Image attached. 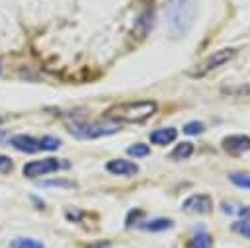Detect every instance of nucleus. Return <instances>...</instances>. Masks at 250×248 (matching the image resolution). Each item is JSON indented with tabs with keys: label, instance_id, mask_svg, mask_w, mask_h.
<instances>
[{
	"label": "nucleus",
	"instance_id": "5",
	"mask_svg": "<svg viewBox=\"0 0 250 248\" xmlns=\"http://www.w3.org/2000/svg\"><path fill=\"white\" fill-rule=\"evenodd\" d=\"M61 168V162L57 158H39V160H31L23 166V176L25 178H39L45 174H53Z\"/></svg>",
	"mask_w": 250,
	"mask_h": 248
},
{
	"label": "nucleus",
	"instance_id": "13",
	"mask_svg": "<svg viewBox=\"0 0 250 248\" xmlns=\"http://www.w3.org/2000/svg\"><path fill=\"white\" fill-rule=\"evenodd\" d=\"M172 225H174V223H172L170 219H154V221L145 223V225H143V228H146V230H150V232H160V230L170 228Z\"/></svg>",
	"mask_w": 250,
	"mask_h": 248
},
{
	"label": "nucleus",
	"instance_id": "6",
	"mask_svg": "<svg viewBox=\"0 0 250 248\" xmlns=\"http://www.w3.org/2000/svg\"><path fill=\"white\" fill-rule=\"evenodd\" d=\"M182 209L186 213H191V215H209L213 209V201L205 193H195V195H189L182 203Z\"/></svg>",
	"mask_w": 250,
	"mask_h": 248
},
{
	"label": "nucleus",
	"instance_id": "23",
	"mask_svg": "<svg viewBox=\"0 0 250 248\" xmlns=\"http://www.w3.org/2000/svg\"><path fill=\"white\" fill-rule=\"evenodd\" d=\"M4 137H6V131H4V129H0V141H2Z\"/></svg>",
	"mask_w": 250,
	"mask_h": 248
},
{
	"label": "nucleus",
	"instance_id": "20",
	"mask_svg": "<svg viewBox=\"0 0 250 248\" xmlns=\"http://www.w3.org/2000/svg\"><path fill=\"white\" fill-rule=\"evenodd\" d=\"M43 187H74V182H68V180H47V182H41Z\"/></svg>",
	"mask_w": 250,
	"mask_h": 248
},
{
	"label": "nucleus",
	"instance_id": "15",
	"mask_svg": "<svg viewBox=\"0 0 250 248\" xmlns=\"http://www.w3.org/2000/svg\"><path fill=\"white\" fill-rule=\"evenodd\" d=\"M191 152H193V145H191V143H180L170 154H172V158H176V160H184V158H188Z\"/></svg>",
	"mask_w": 250,
	"mask_h": 248
},
{
	"label": "nucleus",
	"instance_id": "16",
	"mask_svg": "<svg viewBox=\"0 0 250 248\" xmlns=\"http://www.w3.org/2000/svg\"><path fill=\"white\" fill-rule=\"evenodd\" d=\"M61 146V141L57 137H41L39 139V150H55Z\"/></svg>",
	"mask_w": 250,
	"mask_h": 248
},
{
	"label": "nucleus",
	"instance_id": "21",
	"mask_svg": "<svg viewBox=\"0 0 250 248\" xmlns=\"http://www.w3.org/2000/svg\"><path fill=\"white\" fill-rule=\"evenodd\" d=\"M12 168H14L12 158H10V156H6V154H0V172H2V174H8Z\"/></svg>",
	"mask_w": 250,
	"mask_h": 248
},
{
	"label": "nucleus",
	"instance_id": "3",
	"mask_svg": "<svg viewBox=\"0 0 250 248\" xmlns=\"http://www.w3.org/2000/svg\"><path fill=\"white\" fill-rule=\"evenodd\" d=\"M68 131L78 139H100V137L117 133L119 127L111 125V123H104V121H98V123H70Z\"/></svg>",
	"mask_w": 250,
	"mask_h": 248
},
{
	"label": "nucleus",
	"instance_id": "14",
	"mask_svg": "<svg viewBox=\"0 0 250 248\" xmlns=\"http://www.w3.org/2000/svg\"><path fill=\"white\" fill-rule=\"evenodd\" d=\"M229 180L238 187L250 189V174L248 172H232V174H229Z\"/></svg>",
	"mask_w": 250,
	"mask_h": 248
},
{
	"label": "nucleus",
	"instance_id": "19",
	"mask_svg": "<svg viewBox=\"0 0 250 248\" xmlns=\"http://www.w3.org/2000/svg\"><path fill=\"white\" fill-rule=\"evenodd\" d=\"M201 131H203V123L201 121H191V123L184 125V133L186 135H199Z\"/></svg>",
	"mask_w": 250,
	"mask_h": 248
},
{
	"label": "nucleus",
	"instance_id": "8",
	"mask_svg": "<svg viewBox=\"0 0 250 248\" xmlns=\"http://www.w3.org/2000/svg\"><path fill=\"white\" fill-rule=\"evenodd\" d=\"M105 170L115 174V176H133L139 172V166L127 158H115V160H109L105 164Z\"/></svg>",
	"mask_w": 250,
	"mask_h": 248
},
{
	"label": "nucleus",
	"instance_id": "9",
	"mask_svg": "<svg viewBox=\"0 0 250 248\" xmlns=\"http://www.w3.org/2000/svg\"><path fill=\"white\" fill-rule=\"evenodd\" d=\"M10 145L21 152H37L39 150V139L31 137V135H16L10 139Z\"/></svg>",
	"mask_w": 250,
	"mask_h": 248
},
{
	"label": "nucleus",
	"instance_id": "12",
	"mask_svg": "<svg viewBox=\"0 0 250 248\" xmlns=\"http://www.w3.org/2000/svg\"><path fill=\"white\" fill-rule=\"evenodd\" d=\"M12 248H45L43 242L35 240V238H27V236H18L10 242Z\"/></svg>",
	"mask_w": 250,
	"mask_h": 248
},
{
	"label": "nucleus",
	"instance_id": "2",
	"mask_svg": "<svg viewBox=\"0 0 250 248\" xmlns=\"http://www.w3.org/2000/svg\"><path fill=\"white\" fill-rule=\"evenodd\" d=\"M234 57H236V49H232V47H223V49L211 53L209 57H205L203 61H199L193 68H189V76H191V78L207 76L211 70H215L217 66H221V64L229 62V61H232Z\"/></svg>",
	"mask_w": 250,
	"mask_h": 248
},
{
	"label": "nucleus",
	"instance_id": "7",
	"mask_svg": "<svg viewBox=\"0 0 250 248\" xmlns=\"http://www.w3.org/2000/svg\"><path fill=\"white\" fill-rule=\"evenodd\" d=\"M221 146L227 154L236 156V154H242V152L250 150V137H246V135H229V137L223 139Z\"/></svg>",
	"mask_w": 250,
	"mask_h": 248
},
{
	"label": "nucleus",
	"instance_id": "24",
	"mask_svg": "<svg viewBox=\"0 0 250 248\" xmlns=\"http://www.w3.org/2000/svg\"><path fill=\"white\" fill-rule=\"evenodd\" d=\"M0 123H2V117H0Z\"/></svg>",
	"mask_w": 250,
	"mask_h": 248
},
{
	"label": "nucleus",
	"instance_id": "22",
	"mask_svg": "<svg viewBox=\"0 0 250 248\" xmlns=\"http://www.w3.org/2000/svg\"><path fill=\"white\" fill-rule=\"evenodd\" d=\"M240 217H242V221H250V207H242L240 209Z\"/></svg>",
	"mask_w": 250,
	"mask_h": 248
},
{
	"label": "nucleus",
	"instance_id": "11",
	"mask_svg": "<svg viewBox=\"0 0 250 248\" xmlns=\"http://www.w3.org/2000/svg\"><path fill=\"white\" fill-rule=\"evenodd\" d=\"M213 240L207 232H195L193 238L188 242V248H211Z\"/></svg>",
	"mask_w": 250,
	"mask_h": 248
},
{
	"label": "nucleus",
	"instance_id": "1",
	"mask_svg": "<svg viewBox=\"0 0 250 248\" xmlns=\"http://www.w3.org/2000/svg\"><path fill=\"white\" fill-rule=\"evenodd\" d=\"M158 109L156 102L145 100V102H129V103H117L105 109V117L117 123H143L150 115H154Z\"/></svg>",
	"mask_w": 250,
	"mask_h": 248
},
{
	"label": "nucleus",
	"instance_id": "4",
	"mask_svg": "<svg viewBox=\"0 0 250 248\" xmlns=\"http://www.w3.org/2000/svg\"><path fill=\"white\" fill-rule=\"evenodd\" d=\"M189 2L191 0H174L166 10V21L176 33H184L189 23Z\"/></svg>",
	"mask_w": 250,
	"mask_h": 248
},
{
	"label": "nucleus",
	"instance_id": "10",
	"mask_svg": "<svg viewBox=\"0 0 250 248\" xmlns=\"http://www.w3.org/2000/svg\"><path fill=\"white\" fill-rule=\"evenodd\" d=\"M176 135H178V131L174 127H162V129H156V131L150 133V143H154V145H168V143H172L176 139Z\"/></svg>",
	"mask_w": 250,
	"mask_h": 248
},
{
	"label": "nucleus",
	"instance_id": "18",
	"mask_svg": "<svg viewBox=\"0 0 250 248\" xmlns=\"http://www.w3.org/2000/svg\"><path fill=\"white\" fill-rule=\"evenodd\" d=\"M230 228H232L234 232H238L240 236L250 238V221H234V223L230 225Z\"/></svg>",
	"mask_w": 250,
	"mask_h": 248
},
{
	"label": "nucleus",
	"instance_id": "17",
	"mask_svg": "<svg viewBox=\"0 0 250 248\" xmlns=\"http://www.w3.org/2000/svg\"><path fill=\"white\" fill-rule=\"evenodd\" d=\"M127 154H131V156H135V158H143V156L148 154V145H145V143H135V145H131V146L127 148Z\"/></svg>",
	"mask_w": 250,
	"mask_h": 248
}]
</instances>
